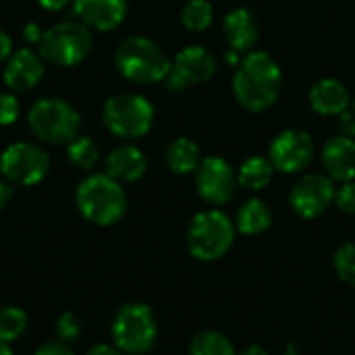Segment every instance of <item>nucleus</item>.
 <instances>
[{
  "instance_id": "1",
  "label": "nucleus",
  "mask_w": 355,
  "mask_h": 355,
  "mask_svg": "<svg viewBox=\"0 0 355 355\" xmlns=\"http://www.w3.org/2000/svg\"><path fill=\"white\" fill-rule=\"evenodd\" d=\"M283 87V73L279 64L266 52L248 54L233 79V92L237 102L252 112L270 108Z\"/></svg>"
},
{
  "instance_id": "2",
  "label": "nucleus",
  "mask_w": 355,
  "mask_h": 355,
  "mask_svg": "<svg viewBox=\"0 0 355 355\" xmlns=\"http://www.w3.org/2000/svg\"><path fill=\"white\" fill-rule=\"evenodd\" d=\"M75 202L81 216L100 227L119 223L127 210V196L121 183L106 173L83 179L77 187Z\"/></svg>"
},
{
  "instance_id": "3",
  "label": "nucleus",
  "mask_w": 355,
  "mask_h": 355,
  "mask_svg": "<svg viewBox=\"0 0 355 355\" xmlns=\"http://www.w3.org/2000/svg\"><path fill=\"white\" fill-rule=\"evenodd\" d=\"M114 64L125 79L141 85L162 81L171 71V60L164 50L156 42L141 35L121 42L114 54Z\"/></svg>"
},
{
  "instance_id": "4",
  "label": "nucleus",
  "mask_w": 355,
  "mask_h": 355,
  "mask_svg": "<svg viewBox=\"0 0 355 355\" xmlns=\"http://www.w3.org/2000/svg\"><path fill=\"white\" fill-rule=\"evenodd\" d=\"M235 233V223L220 210L198 212L187 227V250L200 262H216L231 250Z\"/></svg>"
},
{
  "instance_id": "5",
  "label": "nucleus",
  "mask_w": 355,
  "mask_h": 355,
  "mask_svg": "<svg viewBox=\"0 0 355 355\" xmlns=\"http://www.w3.org/2000/svg\"><path fill=\"white\" fill-rule=\"evenodd\" d=\"M31 133L46 144H71L81 129V116L73 104L60 98L37 100L27 116Z\"/></svg>"
},
{
  "instance_id": "6",
  "label": "nucleus",
  "mask_w": 355,
  "mask_h": 355,
  "mask_svg": "<svg viewBox=\"0 0 355 355\" xmlns=\"http://www.w3.org/2000/svg\"><path fill=\"white\" fill-rule=\"evenodd\" d=\"M112 339L123 354H148L158 339V324L152 308L146 304L123 306L112 320Z\"/></svg>"
},
{
  "instance_id": "7",
  "label": "nucleus",
  "mask_w": 355,
  "mask_h": 355,
  "mask_svg": "<svg viewBox=\"0 0 355 355\" xmlns=\"http://www.w3.org/2000/svg\"><path fill=\"white\" fill-rule=\"evenodd\" d=\"M89 27L75 21H62L44 31L40 40V56L56 67H75L83 62L92 50Z\"/></svg>"
},
{
  "instance_id": "8",
  "label": "nucleus",
  "mask_w": 355,
  "mask_h": 355,
  "mask_svg": "<svg viewBox=\"0 0 355 355\" xmlns=\"http://www.w3.org/2000/svg\"><path fill=\"white\" fill-rule=\"evenodd\" d=\"M104 125L123 139L144 137L154 123V106L139 94L112 96L102 110Z\"/></svg>"
},
{
  "instance_id": "9",
  "label": "nucleus",
  "mask_w": 355,
  "mask_h": 355,
  "mask_svg": "<svg viewBox=\"0 0 355 355\" xmlns=\"http://www.w3.org/2000/svg\"><path fill=\"white\" fill-rule=\"evenodd\" d=\"M48 168L50 158L46 150L29 141H17L0 156V171L10 183L35 185L48 175Z\"/></svg>"
},
{
  "instance_id": "10",
  "label": "nucleus",
  "mask_w": 355,
  "mask_h": 355,
  "mask_svg": "<svg viewBox=\"0 0 355 355\" xmlns=\"http://www.w3.org/2000/svg\"><path fill=\"white\" fill-rule=\"evenodd\" d=\"M335 185L329 175H306L302 177L291 193L289 204L302 218H318L335 202Z\"/></svg>"
},
{
  "instance_id": "11",
  "label": "nucleus",
  "mask_w": 355,
  "mask_h": 355,
  "mask_svg": "<svg viewBox=\"0 0 355 355\" xmlns=\"http://www.w3.org/2000/svg\"><path fill=\"white\" fill-rule=\"evenodd\" d=\"M214 71H216V58L208 48L187 46L171 62L166 85L171 89H185L187 85L208 81L214 75Z\"/></svg>"
},
{
  "instance_id": "12",
  "label": "nucleus",
  "mask_w": 355,
  "mask_h": 355,
  "mask_svg": "<svg viewBox=\"0 0 355 355\" xmlns=\"http://www.w3.org/2000/svg\"><path fill=\"white\" fill-rule=\"evenodd\" d=\"M196 187L202 200H206L208 204L220 206V204H227L235 196L237 175L227 160L218 156H210L202 160L198 166Z\"/></svg>"
},
{
  "instance_id": "13",
  "label": "nucleus",
  "mask_w": 355,
  "mask_h": 355,
  "mask_svg": "<svg viewBox=\"0 0 355 355\" xmlns=\"http://www.w3.org/2000/svg\"><path fill=\"white\" fill-rule=\"evenodd\" d=\"M314 158V141L306 131H283L270 144V162L281 173H300Z\"/></svg>"
},
{
  "instance_id": "14",
  "label": "nucleus",
  "mask_w": 355,
  "mask_h": 355,
  "mask_svg": "<svg viewBox=\"0 0 355 355\" xmlns=\"http://www.w3.org/2000/svg\"><path fill=\"white\" fill-rule=\"evenodd\" d=\"M44 77V58L27 48L12 52L4 67V83L15 92L33 89Z\"/></svg>"
},
{
  "instance_id": "15",
  "label": "nucleus",
  "mask_w": 355,
  "mask_h": 355,
  "mask_svg": "<svg viewBox=\"0 0 355 355\" xmlns=\"http://www.w3.org/2000/svg\"><path fill=\"white\" fill-rule=\"evenodd\" d=\"M73 8L85 27L110 31L123 23L127 0H73Z\"/></svg>"
},
{
  "instance_id": "16",
  "label": "nucleus",
  "mask_w": 355,
  "mask_h": 355,
  "mask_svg": "<svg viewBox=\"0 0 355 355\" xmlns=\"http://www.w3.org/2000/svg\"><path fill=\"white\" fill-rule=\"evenodd\" d=\"M322 164L333 181H354L355 179V139L337 135L327 141L322 150Z\"/></svg>"
},
{
  "instance_id": "17",
  "label": "nucleus",
  "mask_w": 355,
  "mask_h": 355,
  "mask_svg": "<svg viewBox=\"0 0 355 355\" xmlns=\"http://www.w3.org/2000/svg\"><path fill=\"white\" fill-rule=\"evenodd\" d=\"M223 31L225 37L229 42V46L233 48V52H243L250 50L260 35V25L256 21V15L248 8H235L225 17L223 23Z\"/></svg>"
},
{
  "instance_id": "18",
  "label": "nucleus",
  "mask_w": 355,
  "mask_h": 355,
  "mask_svg": "<svg viewBox=\"0 0 355 355\" xmlns=\"http://www.w3.org/2000/svg\"><path fill=\"white\" fill-rule=\"evenodd\" d=\"M148 168L146 154L135 146H119L106 158V175L116 179L119 183H131L144 177Z\"/></svg>"
},
{
  "instance_id": "19",
  "label": "nucleus",
  "mask_w": 355,
  "mask_h": 355,
  "mask_svg": "<svg viewBox=\"0 0 355 355\" xmlns=\"http://www.w3.org/2000/svg\"><path fill=\"white\" fill-rule=\"evenodd\" d=\"M310 104L318 114H341L349 106V92L339 79H320L310 89Z\"/></svg>"
},
{
  "instance_id": "20",
  "label": "nucleus",
  "mask_w": 355,
  "mask_h": 355,
  "mask_svg": "<svg viewBox=\"0 0 355 355\" xmlns=\"http://www.w3.org/2000/svg\"><path fill=\"white\" fill-rule=\"evenodd\" d=\"M272 225V212L266 202L254 198L248 200L239 210L235 218V229L241 235H260Z\"/></svg>"
},
{
  "instance_id": "21",
  "label": "nucleus",
  "mask_w": 355,
  "mask_h": 355,
  "mask_svg": "<svg viewBox=\"0 0 355 355\" xmlns=\"http://www.w3.org/2000/svg\"><path fill=\"white\" fill-rule=\"evenodd\" d=\"M164 160H166V166L177 175H187L191 171H198L202 162L200 148L189 137H177L175 141H171L164 152Z\"/></svg>"
},
{
  "instance_id": "22",
  "label": "nucleus",
  "mask_w": 355,
  "mask_h": 355,
  "mask_svg": "<svg viewBox=\"0 0 355 355\" xmlns=\"http://www.w3.org/2000/svg\"><path fill=\"white\" fill-rule=\"evenodd\" d=\"M272 162L262 158V156H252L248 158L239 173H237V183L250 191H258V189H264L270 179H272Z\"/></svg>"
},
{
  "instance_id": "23",
  "label": "nucleus",
  "mask_w": 355,
  "mask_h": 355,
  "mask_svg": "<svg viewBox=\"0 0 355 355\" xmlns=\"http://www.w3.org/2000/svg\"><path fill=\"white\" fill-rule=\"evenodd\" d=\"M189 355H237L231 339L218 331H202L189 343Z\"/></svg>"
},
{
  "instance_id": "24",
  "label": "nucleus",
  "mask_w": 355,
  "mask_h": 355,
  "mask_svg": "<svg viewBox=\"0 0 355 355\" xmlns=\"http://www.w3.org/2000/svg\"><path fill=\"white\" fill-rule=\"evenodd\" d=\"M69 160L83 171H89L100 160V148L92 137H75L69 144Z\"/></svg>"
},
{
  "instance_id": "25",
  "label": "nucleus",
  "mask_w": 355,
  "mask_h": 355,
  "mask_svg": "<svg viewBox=\"0 0 355 355\" xmlns=\"http://www.w3.org/2000/svg\"><path fill=\"white\" fill-rule=\"evenodd\" d=\"M27 331V314L21 308H0V341L12 343Z\"/></svg>"
},
{
  "instance_id": "26",
  "label": "nucleus",
  "mask_w": 355,
  "mask_h": 355,
  "mask_svg": "<svg viewBox=\"0 0 355 355\" xmlns=\"http://www.w3.org/2000/svg\"><path fill=\"white\" fill-rule=\"evenodd\" d=\"M212 4L208 0H189L181 10V21L189 31H204L212 23Z\"/></svg>"
},
{
  "instance_id": "27",
  "label": "nucleus",
  "mask_w": 355,
  "mask_h": 355,
  "mask_svg": "<svg viewBox=\"0 0 355 355\" xmlns=\"http://www.w3.org/2000/svg\"><path fill=\"white\" fill-rule=\"evenodd\" d=\"M333 266H335V272L339 275L341 281H345L347 285L355 287V241L343 243L335 252Z\"/></svg>"
},
{
  "instance_id": "28",
  "label": "nucleus",
  "mask_w": 355,
  "mask_h": 355,
  "mask_svg": "<svg viewBox=\"0 0 355 355\" xmlns=\"http://www.w3.org/2000/svg\"><path fill=\"white\" fill-rule=\"evenodd\" d=\"M83 331V324H81V318L75 314V312H64L58 316L56 320V335H58V341L62 343H73L79 339Z\"/></svg>"
},
{
  "instance_id": "29",
  "label": "nucleus",
  "mask_w": 355,
  "mask_h": 355,
  "mask_svg": "<svg viewBox=\"0 0 355 355\" xmlns=\"http://www.w3.org/2000/svg\"><path fill=\"white\" fill-rule=\"evenodd\" d=\"M335 204L341 212L345 214H355V183L347 181L335 191Z\"/></svg>"
},
{
  "instance_id": "30",
  "label": "nucleus",
  "mask_w": 355,
  "mask_h": 355,
  "mask_svg": "<svg viewBox=\"0 0 355 355\" xmlns=\"http://www.w3.org/2000/svg\"><path fill=\"white\" fill-rule=\"evenodd\" d=\"M19 116V102L12 94H0V125H10Z\"/></svg>"
},
{
  "instance_id": "31",
  "label": "nucleus",
  "mask_w": 355,
  "mask_h": 355,
  "mask_svg": "<svg viewBox=\"0 0 355 355\" xmlns=\"http://www.w3.org/2000/svg\"><path fill=\"white\" fill-rule=\"evenodd\" d=\"M33 355H75L71 352L69 343L62 341H48L42 347H37V352Z\"/></svg>"
},
{
  "instance_id": "32",
  "label": "nucleus",
  "mask_w": 355,
  "mask_h": 355,
  "mask_svg": "<svg viewBox=\"0 0 355 355\" xmlns=\"http://www.w3.org/2000/svg\"><path fill=\"white\" fill-rule=\"evenodd\" d=\"M339 127L345 137H355V110H345L339 114Z\"/></svg>"
},
{
  "instance_id": "33",
  "label": "nucleus",
  "mask_w": 355,
  "mask_h": 355,
  "mask_svg": "<svg viewBox=\"0 0 355 355\" xmlns=\"http://www.w3.org/2000/svg\"><path fill=\"white\" fill-rule=\"evenodd\" d=\"M12 196H15V187L10 185V181L8 179L0 181V210L10 204Z\"/></svg>"
},
{
  "instance_id": "34",
  "label": "nucleus",
  "mask_w": 355,
  "mask_h": 355,
  "mask_svg": "<svg viewBox=\"0 0 355 355\" xmlns=\"http://www.w3.org/2000/svg\"><path fill=\"white\" fill-rule=\"evenodd\" d=\"M10 54H12V42L8 37V33L0 29V62L8 60Z\"/></svg>"
},
{
  "instance_id": "35",
  "label": "nucleus",
  "mask_w": 355,
  "mask_h": 355,
  "mask_svg": "<svg viewBox=\"0 0 355 355\" xmlns=\"http://www.w3.org/2000/svg\"><path fill=\"white\" fill-rule=\"evenodd\" d=\"M42 35H44V29H42L40 25H35V23L25 25V29H23V37H25L27 42H37V44H40Z\"/></svg>"
},
{
  "instance_id": "36",
  "label": "nucleus",
  "mask_w": 355,
  "mask_h": 355,
  "mask_svg": "<svg viewBox=\"0 0 355 355\" xmlns=\"http://www.w3.org/2000/svg\"><path fill=\"white\" fill-rule=\"evenodd\" d=\"M85 355H125L116 345H94Z\"/></svg>"
},
{
  "instance_id": "37",
  "label": "nucleus",
  "mask_w": 355,
  "mask_h": 355,
  "mask_svg": "<svg viewBox=\"0 0 355 355\" xmlns=\"http://www.w3.org/2000/svg\"><path fill=\"white\" fill-rule=\"evenodd\" d=\"M69 2H71V0H37V4L44 6V8H48V10H60V8H64Z\"/></svg>"
},
{
  "instance_id": "38",
  "label": "nucleus",
  "mask_w": 355,
  "mask_h": 355,
  "mask_svg": "<svg viewBox=\"0 0 355 355\" xmlns=\"http://www.w3.org/2000/svg\"><path fill=\"white\" fill-rule=\"evenodd\" d=\"M239 355H270L262 345H258V343H252V345H248V347H243Z\"/></svg>"
},
{
  "instance_id": "39",
  "label": "nucleus",
  "mask_w": 355,
  "mask_h": 355,
  "mask_svg": "<svg viewBox=\"0 0 355 355\" xmlns=\"http://www.w3.org/2000/svg\"><path fill=\"white\" fill-rule=\"evenodd\" d=\"M0 355H15L12 354V349H10V343L0 341Z\"/></svg>"
}]
</instances>
